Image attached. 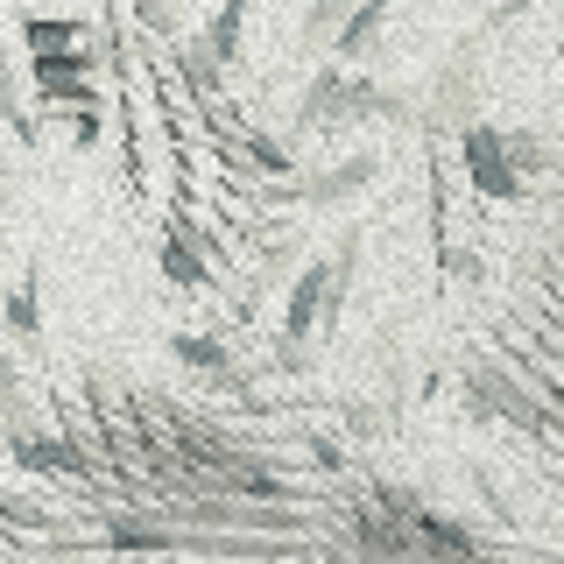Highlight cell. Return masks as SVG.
Instances as JSON below:
<instances>
[{
	"mask_svg": "<svg viewBox=\"0 0 564 564\" xmlns=\"http://www.w3.org/2000/svg\"><path fill=\"white\" fill-rule=\"evenodd\" d=\"M99 543L113 557H170L176 551V529L134 516V508H99Z\"/></svg>",
	"mask_w": 564,
	"mask_h": 564,
	"instance_id": "1",
	"label": "cell"
},
{
	"mask_svg": "<svg viewBox=\"0 0 564 564\" xmlns=\"http://www.w3.org/2000/svg\"><path fill=\"white\" fill-rule=\"evenodd\" d=\"M466 395H473V402H466L473 416H508V423H522V431L551 437V416H543V410H536V402H529L508 375H487V367H480V375L466 381Z\"/></svg>",
	"mask_w": 564,
	"mask_h": 564,
	"instance_id": "2",
	"label": "cell"
},
{
	"mask_svg": "<svg viewBox=\"0 0 564 564\" xmlns=\"http://www.w3.org/2000/svg\"><path fill=\"white\" fill-rule=\"evenodd\" d=\"M14 466H22V473H70V480H99V458L85 452L70 431H57V437H14Z\"/></svg>",
	"mask_w": 564,
	"mask_h": 564,
	"instance_id": "3",
	"label": "cell"
},
{
	"mask_svg": "<svg viewBox=\"0 0 564 564\" xmlns=\"http://www.w3.org/2000/svg\"><path fill=\"white\" fill-rule=\"evenodd\" d=\"M410 536H416L431 557H445V564H452V557H458V564L480 557V536H473L458 516H445V508H416V516H410Z\"/></svg>",
	"mask_w": 564,
	"mask_h": 564,
	"instance_id": "4",
	"label": "cell"
},
{
	"mask_svg": "<svg viewBox=\"0 0 564 564\" xmlns=\"http://www.w3.org/2000/svg\"><path fill=\"white\" fill-rule=\"evenodd\" d=\"M325 290H332V269H304V282L290 290V311H282V339H304L325 311Z\"/></svg>",
	"mask_w": 564,
	"mask_h": 564,
	"instance_id": "5",
	"label": "cell"
},
{
	"mask_svg": "<svg viewBox=\"0 0 564 564\" xmlns=\"http://www.w3.org/2000/svg\"><path fill=\"white\" fill-rule=\"evenodd\" d=\"M170 352H176L184 367H198V375H219V381H234V360H226V346L198 339V332H176V339H170ZM234 388H240V381H234ZM240 395H247V388H240Z\"/></svg>",
	"mask_w": 564,
	"mask_h": 564,
	"instance_id": "6",
	"label": "cell"
},
{
	"mask_svg": "<svg viewBox=\"0 0 564 564\" xmlns=\"http://www.w3.org/2000/svg\"><path fill=\"white\" fill-rule=\"evenodd\" d=\"M423 508V494L410 480H375V516H395V522H410Z\"/></svg>",
	"mask_w": 564,
	"mask_h": 564,
	"instance_id": "7",
	"label": "cell"
},
{
	"mask_svg": "<svg viewBox=\"0 0 564 564\" xmlns=\"http://www.w3.org/2000/svg\"><path fill=\"white\" fill-rule=\"evenodd\" d=\"M163 275L176 290H205V269H198V254H191L184 240H163Z\"/></svg>",
	"mask_w": 564,
	"mask_h": 564,
	"instance_id": "8",
	"label": "cell"
},
{
	"mask_svg": "<svg viewBox=\"0 0 564 564\" xmlns=\"http://www.w3.org/2000/svg\"><path fill=\"white\" fill-rule=\"evenodd\" d=\"M8 332H14V339H35V332H43V317H35V296H29V290L8 296Z\"/></svg>",
	"mask_w": 564,
	"mask_h": 564,
	"instance_id": "9",
	"label": "cell"
},
{
	"mask_svg": "<svg viewBox=\"0 0 564 564\" xmlns=\"http://www.w3.org/2000/svg\"><path fill=\"white\" fill-rule=\"evenodd\" d=\"M304 452H311V466H317V473H339V466H346V445H339V437H325V431L304 437Z\"/></svg>",
	"mask_w": 564,
	"mask_h": 564,
	"instance_id": "10",
	"label": "cell"
},
{
	"mask_svg": "<svg viewBox=\"0 0 564 564\" xmlns=\"http://www.w3.org/2000/svg\"><path fill=\"white\" fill-rule=\"evenodd\" d=\"M275 367H282V375H304V367H311V352L296 346V339H282V346H275Z\"/></svg>",
	"mask_w": 564,
	"mask_h": 564,
	"instance_id": "11",
	"label": "cell"
},
{
	"mask_svg": "<svg viewBox=\"0 0 564 564\" xmlns=\"http://www.w3.org/2000/svg\"><path fill=\"white\" fill-rule=\"evenodd\" d=\"M14 388H22V381H14V360L0 352V395H14Z\"/></svg>",
	"mask_w": 564,
	"mask_h": 564,
	"instance_id": "12",
	"label": "cell"
}]
</instances>
